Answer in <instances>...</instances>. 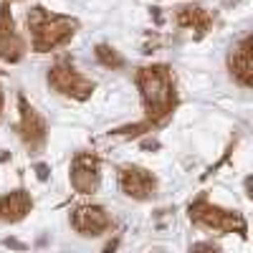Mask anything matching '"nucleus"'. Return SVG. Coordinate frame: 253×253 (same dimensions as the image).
<instances>
[{
	"label": "nucleus",
	"mask_w": 253,
	"mask_h": 253,
	"mask_svg": "<svg viewBox=\"0 0 253 253\" xmlns=\"http://www.w3.org/2000/svg\"><path fill=\"white\" fill-rule=\"evenodd\" d=\"M137 84H139V91H142L144 107H147V117H150L152 122H160L172 112L175 81H172L170 69L147 66L137 74Z\"/></svg>",
	"instance_id": "1"
},
{
	"label": "nucleus",
	"mask_w": 253,
	"mask_h": 253,
	"mask_svg": "<svg viewBox=\"0 0 253 253\" xmlns=\"http://www.w3.org/2000/svg\"><path fill=\"white\" fill-rule=\"evenodd\" d=\"M28 26L33 31V48L43 53L66 43L76 31V20L66 15H51L43 8H33L28 15Z\"/></svg>",
	"instance_id": "2"
},
{
	"label": "nucleus",
	"mask_w": 253,
	"mask_h": 253,
	"mask_svg": "<svg viewBox=\"0 0 253 253\" xmlns=\"http://www.w3.org/2000/svg\"><path fill=\"white\" fill-rule=\"evenodd\" d=\"M190 215H193V220L213 228V230H223V233H233V230H246V220L238 215V213H230V210H223V208H215L210 205L205 200L195 203L193 208H190Z\"/></svg>",
	"instance_id": "3"
},
{
	"label": "nucleus",
	"mask_w": 253,
	"mask_h": 253,
	"mask_svg": "<svg viewBox=\"0 0 253 253\" xmlns=\"http://www.w3.org/2000/svg\"><path fill=\"white\" fill-rule=\"evenodd\" d=\"M48 84L63 96H74V99H86L94 89V84L81 76L76 69L66 66V63H58V66H53L48 71Z\"/></svg>",
	"instance_id": "4"
},
{
	"label": "nucleus",
	"mask_w": 253,
	"mask_h": 253,
	"mask_svg": "<svg viewBox=\"0 0 253 253\" xmlns=\"http://www.w3.org/2000/svg\"><path fill=\"white\" fill-rule=\"evenodd\" d=\"M74 228L79 230V233L84 236H99L104 233V230L109 228V215H107V210L99 208V205H81L76 208V213H74Z\"/></svg>",
	"instance_id": "5"
},
{
	"label": "nucleus",
	"mask_w": 253,
	"mask_h": 253,
	"mask_svg": "<svg viewBox=\"0 0 253 253\" xmlns=\"http://www.w3.org/2000/svg\"><path fill=\"white\" fill-rule=\"evenodd\" d=\"M119 185L126 195L137 200H144L155 193V177L142 167H124L119 175Z\"/></svg>",
	"instance_id": "6"
},
{
	"label": "nucleus",
	"mask_w": 253,
	"mask_h": 253,
	"mask_svg": "<svg viewBox=\"0 0 253 253\" xmlns=\"http://www.w3.org/2000/svg\"><path fill=\"white\" fill-rule=\"evenodd\" d=\"M20 56H23V41L15 33L13 15H10L8 5H3L0 8V58L18 61Z\"/></svg>",
	"instance_id": "7"
},
{
	"label": "nucleus",
	"mask_w": 253,
	"mask_h": 253,
	"mask_svg": "<svg viewBox=\"0 0 253 253\" xmlns=\"http://www.w3.org/2000/svg\"><path fill=\"white\" fill-rule=\"evenodd\" d=\"M71 182L79 193H94L99 185V162L91 155H79L71 167Z\"/></svg>",
	"instance_id": "8"
},
{
	"label": "nucleus",
	"mask_w": 253,
	"mask_h": 253,
	"mask_svg": "<svg viewBox=\"0 0 253 253\" xmlns=\"http://www.w3.org/2000/svg\"><path fill=\"white\" fill-rule=\"evenodd\" d=\"M20 112H23V119H20V134H23L28 147H38L46 139V122L41 119V114L28 107V104L20 99Z\"/></svg>",
	"instance_id": "9"
},
{
	"label": "nucleus",
	"mask_w": 253,
	"mask_h": 253,
	"mask_svg": "<svg viewBox=\"0 0 253 253\" xmlns=\"http://www.w3.org/2000/svg\"><path fill=\"white\" fill-rule=\"evenodd\" d=\"M230 74H233L243 86H248L253 79V61H251V38H243V43L230 53Z\"/></svg>",
	"instance_id": "10"
},
{
	"label": "nucleus",
	"mask_w": 253,
	"mask_h": 253,
	"mask_svg": "<svg viewBox=\"0 0 253 253\" xmlns=\"http://www.w3.org/2000/svg\"><path fill=\"white\" fill-rule=\"evenodd\" d=\"M31 210V195L26 190H15L0 198V218L3 220H20Z\"/></svg>",
	"instance_id": "11"
},
{
	"label": "nucleus",
	"mask_w": 253,
	"mask_h": 253,
	"mask_svg": "<svg viewBox=\"0 0 253 253\" xmlns=\"http://www.w3.org/2000/svg\"><path fill=\"white\" fill-rule=\"evenodd\" d=\"M177 20H180V26L203 33L210 23H213V15H210L205 8H182L180 15H177Z\"/></svg>",
	"instance_id": "12"
},
{
	"label": "nucleus",
	"mask_w": 253,
	"mask_h": 253,
	"mask_svg": "<svg viewBox=\"0 0 253 253\" xmlns=\"http://www.w3.org/2000/svg\"><path fill=\"white\" fill-rule=\"evenodd\" d=\"M96 56L101 58V63H107V66H122V58H119L112 48H107V46H99Z\"/></svg>",
	"instance_id": "13"
},
{
	"label": "nucleus",
	"mask_w": 253,
	"mask_h": 253,
	"mask_svg": "<svg viewBox=\"0 0 253 253\" xmlns=\"http://www.w3.org/2000/svg\"><path fill=\"white\" fill-rule=\"evenodd\" d=\"M190 253H220V251H218L213 243H198V246H195L193 251H190Z\"/></svg>",
	"instance_id": "14"
},
{
	"label": "nucleus",
	"mask_w": 253,
	"mask_h": 253,
	"mask_svg": "<svg viewBox=\"0 0 253 253\" xmlns=\"http://www.w3.org/2000/svg\"><path fill=\"white\" fill-rule=\"evenodd\" d=\"M0 109H3V94H0Z\"/></svg>",
	"instance_id": "15"
}]
</instances>
